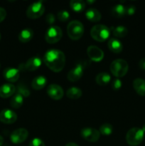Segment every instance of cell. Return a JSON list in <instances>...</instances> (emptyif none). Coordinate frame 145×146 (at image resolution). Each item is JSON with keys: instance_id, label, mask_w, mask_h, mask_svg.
Instances as JSON below:
<instances>
[{"instance_id": "1", "label": "cell", "mask_w": 145, "mask_h": 146, "mask_svg": "<svg viewBox=\"0 0 145 146\" xmlns=\"http://www.w3.org/2000/svg\"><path fill=\"white\" fill-rule=\"evenodd\" d=\"M44 61L50 70L58 73L62 71L65 66V56L61 50L50 49L44 54Z\"/></svg>"}, {"instance_id": "2", "label": "cell", "mask_w": 145, "mask_h": 146, "mask_svg": "<svg viewBox=\"0 0 145 146\" xmlns=\"http://www.w3.org/2000/svg\"><path fill=\"white\" fill-rule=\"evenodd\" d=\"M85 29L82 23L78 20H73L68 23L67 26V33L71 39L77 41L83 36Z\"/></svg>"}, {"instance_id": "3", "label": "cell", "mask_w": 145, "mask_h": 146, "mask_svg": "<svg viewBox=\"0 0 145 146\" xmlns=\"http://www.w3.org/2000/svg\"><path fill=\"white\" fill-rule=\"evenodd\" d=\"M92 38L98 42H104L110 35V29L103 24H97L92 27L90 30Z\"/></svg>"}, {"instance_id": "4", "label": "cell", "mask_w": 145, "mask_h": 146, "mask_svg": "<svg viewBox=\"0 0 145 146\" xmlns=\"http://www.w3.org/2000/svg\"><path fill=\"white\" fill-rule=\"evenodd\" d=\"M109 68L112 75L119 78L125 76L127 74L129 65L125 60L119 58L111 63Z\"/></svg>"}, {"instance_id": "5", "label": "cell", "mask_w": 145, "mask_h": 146, "mask_svg": "<svg viewBox=\"0 0 145 146\" xmlns=\"http://www.w3.org/2000/svg\"><path fill=\"white\" fill-rule=\"evenodd\" d=\"M144 133L139 128H132L127 131L126 135V141L128 145L137 146L142 142Z\"/></svg>"}, {"instance_id": "6", "label": "cell", "mask_w": 145, "mask_h": 146, "mask_svg": "<svg viewBox=\"0 0 145 146\" xmlns=\"http://www.w3.org/2000/svg\"><path fill=\"white\" fill-rule=\"evenodd\" d=\"M43 2V1H38L30 4L26 11L27 17L31 19H36L41 17L45 11V7Z\"/></svg>"}, {"instance_id": "7", "label": "cell", "mask_w": 145, "mask_h": 146, "mask_svg": "<svg viewBox=\"0 0 145 146\" xmlns=\"http://www.w3.org/2000/svg\"><path fill=\"white\" fill-rule=\"evenodd\" d=\"M63 36L62 29L58 26H52L49 27L45 34V39L47 43L53 44L58 43Z\"/></svg>"}, {"instance_id": "8", "label": "cell", "mask_w": 145, "mask_h": 146, "mask_svg": "<svg viewBox=\"0 0 145 146\" xmlns=\"http://www.w3.org/2000/svg\"><path fill=\"white\" fill-rule=\"evenodd\" d=\"M42 61L41 59L38 56H34L30 58L27 60L25 64H21L19 66L18 71H34L40 68L41 66Z\"/></svg>"}, {"instance_id": "9", "label": "cell", "mask_w": 145, "mask_h": 146, "mask_svg": "<svg viewBox=\"0 0 145 146\" xmlns=\"http://www.w3.org/2000/svg\"><path fill=\"white\" fill-rule=\"evenodd\" d=\"M80 134L82 138L90 143L97 142L100 137V131L92 128H82L80 131Z\"/></svg>"}, {"instance_id": "10", "label": "cell", "mask_w": 145, "mask_h": 146, "mask_svg": "<svg viewBox=\"0 0 145 146\" xmlns=\"http://www.w3.org/2000/svg\"><path fill=\"white\" fill-rule=\"evenodd\" d=\"M28 136V131L26 128H18L11 133L10 140L14 144H20L24 142Z\"/></svg>"}, {"instance_id": "11", "label": "cell", "mask_w": 145, "mask_h": 146, "mask_svg": "<svg viewBox=\"0 0 145 146\" xmlns=\"http://www.w3.org/2000/svg\"><path fill=\"white\" fill-rule=\"evenodd\" d=\"M47 94L52 99L58 101L63 97L64 91L62 87L58 84H51L47 88Z\"/></svg>"}, {"instance_id": "12", "label": "cell", "mask_w": 145, "mask_h": 146, "mask_svg": "<svg viewBox=\"0 0 145 146\" xmlns=\"http://www.w3.org/2000/svg\"><path fill=\"white\" fill-rule=\"evenodd\" d=\"M87 54L88 57L95 62H100L104 58V52L101 48L96 46L91 45L87 48Z\"/></svg>"}, {"instance_id": "13", "label": "cell", "mask_w": 145, "mask_h": 146, "mask_svg": "<svg viewBox=\"0 0 145 146\" xmlns=\"http://www.w3.org/2000/svg\"><path fill=\"white\" fill-rule=\"evenodd\" d=\"M17 120V115L14 111L8 108L3 109L0 112V121L5 124H12Z\"/></svg>"}, {"instance_id": "14", "label": "cell", "mask_w": 145, "mask_h": 146, "mask_svg": "<svg viewBox=\"0 0 145 146\" xmlns=\"http://www.w3.org/2000/svg\"><path fill=\"white\" fill-rule=\"evenodd\" d=\"M84 73V68L82 64H78L68 72L67 78L71 82H76L82 78Z\"/></svg>"}, {"instance_id": "15", "label": "cell", "mask_w": 145, "mask_h": 146, "mask_svg": "<svg viewBox=\"0 0 145 146\" xmlns=\"http://www.w3.org/2000/svg\"><path fill=\"white\" fill-rule=\"evenodd\" d=\"M3 76L10 83H14L18 80L20 77V71L18 69L15 68H5L3 71Z\"/></svg>"}, {"instance_id": "16", "label": "cell", "mask_w": 145, "mask_h": 146, "mask_svg": "<svg viewBox=\"0 0 145 146\" xmlns=\"http://www.w3.org/2000/svg\"><path fill=\"white\" fill-rule=\"evenodd\" d=\"M16 87L11 84H4L0 86V97L7 98L15 94Z\"/></svg>"}, {"instance_id": "17", "label": "cell", "mask_w": 145, "mask_h": 146, "mask_svg": "<svg viewBox=\"0 0 145 146\" xmlns=\"http://www.w3.org/2000/svg\"><path fill=\"white\" fill-rule=\"evenodd\" d=\"M85 17L91 22H98L102 19V14L97 9L90 8L85 12Z\"/></svg>"}, {"instance_id": "18", "label": "cell", "mask_w": 145, "mask_h": 146, "mask_svg": "<svg viewBox=\"0 0 145 146\" xmlns=\"http://www.w3.org/2000/svg\"><path fill=\"white\" fill-rule=\"evenodd\" d=\"M107 45L109 49L115 54H119L123 49V45L122 42L117 38H110L108 41Z\"/></svg>"}, {"instance_id": "19", "label": "cell", "mask_w": 145, "mask_h": 146, "mask_svg": "<svg viewBox=\"0 0 145 146\" xmlns=\"http://www.w3.org/2000/svg\"><path fill=\"white\" fill-rule=\"evenodd\" d=\"M47 84V79L44 76H38L34 78L31 82V87L36 91L43 89Z\"/></svg>"}, {"instance_id": "20", "label": "cell", "mask_w": 145, "mask_h": 146, "mask_svg": "<svg viewBox=\"0 0 145 146\" xmlns=\"http://www.w3.org/2000/svg\"><path fill=\"white\" fill-rule=\"evenodd\" d=\"M132 85L136 94L141 96H145V80L140 78H136L134 80Z\"/></svg>"}, {"instance_id": "21", "label": "cell", "mask_w": 145, "mask_h": 146, "mask_svg": "<svg viewBox=\"0 0 145 146\" xmlns=\"http://www.w3.org/2000/svg\"><path fill=\"white\" fill-rule=\"evenodd\" d=\"M34 37V31L31 28L24 29L18 34V40L22 43L29 42Z\"/></svg>"}, {"instance_id": "22", "label": "cell", "mask_w": 145, "mask_h": 146, "mask_svg": "<svg viewBox=\"0 0 145 146\" xmlns=\"http://www.w3.org/2000/svg\"><path fill=\"white\" fill-rule=\"evenodd\" d=\"M111 81V76L108 73L102 72L98 74L95 77V81L101 86H105Z\"/></svg>"}, {"instance_id": "23", "label": "cell", "mask_w": 145, "mask_h": 146, "mask_svg": "<svg viewBox=\"0 0 145 146\" xmlns=\"http://www.w3.org/2000/svg\"><path fill=\"white\" fill-rule=\"evenodd\" d=\"M70 7L75 12L80 13L85 9V3L82 0H71L70 1Z\"/></svg>"}, {"instance_id": "24", "label": "cell", "mask_w": 145, "mask_h": 146, "mask_svg": "<svg viewBox=\"0 0 145 146\" xmlns=\"http://www.w3.org/2000/svg\"><path fill=\"white\" fill-rule=\"evenodd\" d=\"M82 95V91L80 88L77 87H71L66 91V96L68 98L76 100L80 98Z\"/></svg>"}, {"instance_id": "25", "label": "cell", "mask_w": 145, "mask_h": 146, "mask_svg": "<svg viewBox=\"0 0 145 146\" xmlns=\"http://www.w3.org/2000/svg\"><path fill=\"white\" fill-rule=\"evenodd\" d=\"M111 31L113 35L117 38H123L125 37L128 34V29L127 27L124 26H117L111 28Z\"/></svg>"}, {"instance_id": "26", "label": "cell", "mask_w": 145, "mask_h": 146, "mask_svg": "<svg viewBox=\"0 0 145 146\" xmlns=\"http://www.w3.org/2000/svg\"><path fill=\"white\" fill-rule=\"evenodd\" d=\"M24 103V97L19 94H15L10 100V106L13 108H19Z\"/></svg>"}, {"instance_id": "27", "label": "cell", "mask_w": 145, "mask_h": 146, "mask_svg": "<svg viewBox=\"0 0 145 146\" xmlns=\"http://www.w3.org/2000/svg\"><path fill=\"white\" fill-rule=\"evenodd\" d=\"M112 14L114 17L121 18L123 17L126 14V9L125 7H124L122 4H116L112 8Z\"/></svg>"}, {"instance_id": "28", "label": "cell", "mask_w": 145, "mask_h": 146, "mask_svg": "<svg viewBox=\"0 0 145 146\" xmlns=\"http://www.w3.org/2000/svg\"><path fill=\"white\" fill-rule=\"evenodd\" d=\"M100 133L103 135H109L113 132V126L109 123H104L100 127Z\"/></svg>"}, {"instance_id": "29", "label": "cell", "mask_w": 145, "mask_h": 146, "mask_svg": "<svg viewBox=\"0 0 145 146\" xmlns=\"http://www.w3.org/2000/svg\"><path fill=\"white\" fill-rule=\"evenodd\" d=\"M17 94H19L22 96L23 97L25 98H28L30 96L31 93H30L29 89L27 87H26L24 85H18L17 87Z\"/></svg>"}, {"instance_id": "30", "label": "cell", "mask_w": 145, "mask_h": 146, "mask_svg": "<svg viewBox=\"0 0 145 146\" xmlns=\"http://www.w3.org/2000/svg\"><path fill=\"white\" fill-rule=\"evenodd\" d=\"M57 17H58L59 21H62V22H65L69 19L70 14L68 11H65V10H61L58 12Z\"/></svg>"}, {"instance_id": "31", "label": "cell", "mask_w": 145, "mask_h": 146, "mask_svg": "<svg viewBox=\"0 0 145 146\" xmlns=\"http://www.w3.org/2000/svg\"><path fill=\"white\" fill-rule=\"evenodd\" d=\"M122 86V82L119 78H117L113 79L112 82V88L114 91H118L121 88Z\"/></svg>"}, {"instance_id": "32", "label": "cell", "mask_w": 145, "mask_h": 146, "mask_svg": "<svg viewBox=\"0 0 145 146\" xmlns=\"http://www.w3.org/2000/svg\"><path fill=\"white\" fill-rule=\"evenodd\" d=\"M29 146H45V143L41 139L38 138H35L31 141Z\"/></svg>"}, {"instance_id": "33", "label": "cell", "mask_w": 145, "mask_h": 146, "mask_svg": "<svg viewBox=\"0 0 145 146\" xmlns=\"http://www.w3.org/2000/svg\"><path fill=\"white\" fill-rule=\"evenodd\" d=\"M125 9H126V14L129 16L133 15L134 14L136 11V7L133 4H131V5L127 6V7H125Z\"/></svg>"}, {"instance_id": "34", "label": "cell", "mask_w": 145, "mask_h": 146, "mask_svg": "<svg viewBox=\"0 0 145 146\" xmlns=\"http://www.w3.org/2000/svg\"><path fill=\"white\" fill-rule=\"evenodd\" d=\"M55 21V17L53 14H47V16L45 17V21H46L47 24H53Z\"/></svg>"}, {"instance_id": "35", "label": "cell", "mask_w": 145, "mask_h": 146, "mask_svg": "<svg viewBox=\"0 0 145 146\" xmlns=\"http://www.w3.org/2000/svg\"><path fill=\"white\" fill-rule=\"evenodd\" d=\"M6 17H7V11L5 9L0 7V23L5 19Z\"/></svg>"}, {"instance_id": "36", "label": "cell", "mask_w": 145, "mask_h": 146, "mask_svg": "<svg viewBox=\"0 0 145 146\" xmlns=\"http://www.w3.org/2000/svg\"><path fill=\"white\" fill-rule=\"evenodd\" d=\"M139 67L142 70H145V58H142L139 62Z\"/></svg>"}, {"instance_id": "37", "label": "cell", "mask_w": 145, "mask_h": 146, "mask_svg": "<svg viewBox=\"0 0 145 146\" xmlns=\"http://www.w3.org/2000/svg\"><path fill=\"white\" fill-rule=\"evenodd\" d=\"M65 146H78V145H77L75 143H68Z\"/></svg>"}, {"instance_id": "38", "label": "cell", "mask_w": 145, "mask_h": 146, "mask_svg": "<svg viewBox=\"0 0 145 146\" xmlns=\"http://www.w3.org/2000/svg\"><path fill=\"white\" fill-rule=\"evenodd\" d=\"M3 143H4V138H3V137L0 135V146L2 145Z\"/></svg>"}, {"instance_id": "39", "label": "cell", "mask_w": 145, "mask_h": 146, "mask_svg": "<svg viewBox=\"0 0 145 146\" xmlns=\"http://www.w3.org/2000/svg\"><path fill=\"white\" fill-rule=\"evenodd\" d=\"M142 131H143V132L144 133V134H145V124L143 125V126H142Z\"/></svg>"}, {"instance_id": "40", "label": "cell", "mask_w": 145, "mask_h": 146, "mask_svg": "<svg viewBox=\"0 0 145 146\" xmlns=\"http://www.w3.org/2000/svg\"><path fill=\"white\" fill-rule=\"evenodd\" d=\"M87 2H88V4H93V3L95 2V1H87Z\"/></svg>"}, {"instance_id": "41", "label": "cell", "mask_w": 145, "mask_h": 146, "mask_svg": "<svg viewBox=\"0 0 145 146\" xmlns=\"http://www.w3.org/2000/svg\"><path fill=\"white\" fill-rule=\"evenodd\" d=\"M1 33H0V40H1Z\"/></svg>"}, {"instance_id": "42", "label": "cell", "mask_w": 145, "mask_h": 146, "mask_svg": "<svg viewBox=\"0 0 145 146\" xmlns=\"http://www.w3.org/2000/svg\"><path fill=\"white\" fill-rule=\"evenodd\" d=\"M0 66H1V65H0Z\"/></svg>"}]
</instances>
